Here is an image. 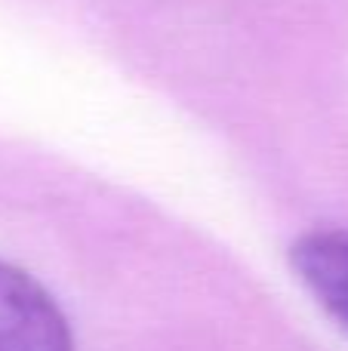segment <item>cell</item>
<instances>
[{"label":"cell","mask_w":348,"mask_h":351,"mask_svg":"<svg viewBox=\"0 0 348 351\" xmlns=\"http://www.w3.org/2000/svg\"><path fill=\"white\" fill-rule=\"evenodd\" d=\"M0 351H74L55 299L10 262H0Z\"/></svg>","instance_id":"6da1fadb"},{"label":"cell","mask_w":348,"mask_h":351,"mask_svg":"<svg viewBox=\"0 0 348 351\" xmlns=\"http://www.w3.org/2000/svg\"><path fill=\"white\" fill-rule=\"evenodd\" d=\"M296 278L348 333V231L314 228L290 247Z\"/></svg>","instance_id":"7a4b0ae2"}]
</instances>
